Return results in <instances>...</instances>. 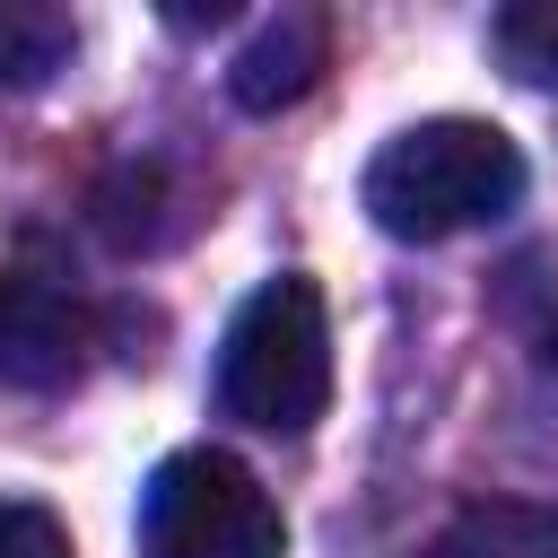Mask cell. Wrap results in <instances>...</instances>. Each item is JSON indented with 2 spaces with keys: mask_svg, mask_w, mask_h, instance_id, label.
Wrapping results in <instances>:
<instances>
[{
  "mask_svg": "<svg viewBox=\"0 0 558 558\" xmlns=\"http://www.w3.org/2000/svg\"><path fill=\"white\" fill-rule=\"evenodd\" d=\"M0 558H78L70 549V523L35 497H0Z\"/></svg>",
  "mask_w": 558,
  "mask_h": 558,
  "instance_id": "obj_11",
  "label": "cell"
},
{
  "mask_svg": "<svg viewBox=\"0 0 558 558\" xmlns=\"http://www.w3.org/2000/svg\"><path fill=\"white\" fill-rule=\"evenodd\" d=\"M78 52V17L61 0H0V87H44Z\"/></svg>",
  "mask_w": 558,
  "mask_h": 558,
  "instance_id": "obj_9",
  "label": "cell"
},
{
  "mask_svg": "<svg viewBox=\"0 0 558 558\" xmlns=\"http://www.w3.org/2000/svg\"><path fill=\"white\" fill-rule=\"evenodd\" d=\"M96 331H105V314H96L87 288L70 279V262L26 235V244L0 262V384H17V392H61V384H78Z\"/></svg>",
  "mask_w": 558,
  "mask_h": 558,
  "instance_id": "obj_4",
  "label": "cell"
},
{
  "mask_svg": "<svg viewBox=\"0 0 558 558\" xmlns=\"http://www.w3.org/2000/svg\"><path fill=\"white\" fill-rule=\"evenodd\" d=\"M87 218H96V235H105L113 253H166V244H183V235L201 227V192H192L166 157H122V166L96 174Z\"/></svg>",
  "mask_w": 558,
  "mask_h": 558,
  "instance_id": "obj_5",
  "label": "cell"
},
{
  "mask_svg": "<svg viewBox=\"0 0 558 558\" xmlns=\"http://www.w3.org/2000/svg\"><path fill=\"white\" fill-rule=\"evenodd\" d=\"M140 558H288V514L253 462L192 445L140 488Z\"/></svg>",
  "mask_w": 558,
  "mask_h": 558,
  "instance_id": "obj_3",
  "label": "cell"
},
{
  "mask_svg": "<svg viewBox=\"0 0 558 558\" xmlns=\"http://www.w3.org/2000/svg\"><path fill=\"white\" fill-rule=\"evenodd\" d=\"M488 314L523 340L532 366H558V253H514L488 279Z\"/></svg>",
  "mask_w": 558,
  "mask_h": 558,
  "instance_id": "obj_8",
  "label": "cell"
},
{
  "mask_svg": "<svg viewBox=\"0 0 558 558\" xmlns=\"http://www.w3.org/2000/svg\"><path fill=\"white\" fill-rule=\"evenodd\" d=\"M410 558H558V506H532V497H480L462 506L427 549Z\"/></svg>",
  "mask_w": 558,
  "mask_h": 558,
  "instance_id": "obj_7",
  "label": "cell"
},
{
  "mask_svg": "<svg viewBox=\"0 0 558 558\" xmlns=\"http://www.w3.org/2000/svg\"><path fill=\"white\" fill-rule=\"evenodd\" d=\"M331 401V323H323V288L279 270L262 279L227 340H218V410L262 427V436H305Z\"/></svg>",
  "mask_w": 558,
  "mask_h": 558,
  "instance_id": "obj_2",
  "label": "cell"
},
{
  "mask_svg": "<svg viewBox=\"0 0 558 558\" xmlns=\"http://www.w3.org/2000/svg\"><path fill=\"white\" fill-rule=\"evenodd\" d=\"M488 52L523 87H558V0H514L488 17Z\"/></svg>",
  "mask_w": 558,
  "mask_h": 558,
  "instance_id": "obj_10",
  "label": "cell"
},
{
  "mask_svg": "<svg viewBox=\"0 0 558 558\" xmlns=\"http://www.w3.org/2000/svg\"><path fill=\"white\" fill-rule=\"evenodd\" d=\"M323 70H331V17H323V9H270V17L235 44V61H227V96H235L244 113H279V105H296Z\"/></svg>",
  "mask_w": 558,
  "mask_h": 558,
  "instance_id": "obj_6",
  "label": "cell"
},
{
  "mask_svg": "<svg viewBox=\"0 0 558 558\" xmlns=\"http://www.w3.org/2000/svg\"><path fill=\"white\" fill-rule=\"evenodd\" d=\"M366 218L401 244H445L523 201V148L480 113H427L366 157Z\"/></svg>",
  "mask_w": 558,
  "mask_h": 558,
  "instance_id": "obj_1",
  "label": "cell"
}]
</instances>
